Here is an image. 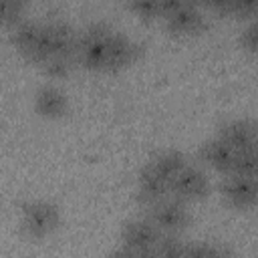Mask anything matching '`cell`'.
Segmentation results:
<instances>
[{"label": "cell", "instance_id": "6da1fadb", "mask_svg": "<svg viewBox=\"0 0 258 258\" xmlns=\"http://www.w3.org/2000/svg\"><path fill=\"white\" fill-rule=\"evenodd\" d=\"M77 42L79 36L73 32V28L62 20H48L42 24V32L30 54L26 56L32 62L42 64L50 56L58 54H73L77 56Z\"/></svg>", "mask_w": 258, "mask_h": 258}, {"label": "cell", "instance_id": "7a4b0ae2", "mask_svg": "<svg viewBox=\"0 0 258 258\" xmlns=\"http://www.w3.org/2000/svg\"><path fill=\"white\" fill-rule=\"evenodd\" d=\"M113 28L103 22L91 24L81 32L77 42V60L89 71H107V54H109V38Z\"/></svg>", "mask_w": 258, "mask_h": 258}, {"label": "cell", "instance_id": "3957f363", "mask_svg": "<svg viewBox=\"0 0 258 258\" xmlns=\"http://www.w3.org/2000/svg\"><path fill=\"white\" fill-rule=\"evenodd\" d=\"M58 224L60 212L48 200H28L20 206V228L32 240L48 238Z\"/></svg>", "mask_w": 258, "mask_h": 258}, {"label": "cell", "instance_id": "277c9868", "mask_svg": "<svg viewBox=\"0 0 258 258\" xmlns=\"http://www.w3.org/2000/svg\"><path fill=\"white\" fill-rule=\"evenodd\" d=\"M161 232L149 218H135L125 222L121 230V252L131 256L155 254Z\"/></svg>", "mask_w": 258, "mask_h": 258}, {"label": "cell", "instance_id": "5b68a950", "mask_svg": "<svg viewBox=\"0 0 258 258\" xmlns=\"http://www.w3.org/2000/svg\"><path fill=\"white\" fill-rule=\"evenodd\" d=\"M147 210H149L147 218L157 226V230L161 234H181L191 222L187 202H183L171 194L167 198L155 202Z\"/></svg>", "mask_w": 258, "mask_h": 258}, {"label": "cell", "instance_id": "8992f818", "mask_svg": "<svg viewBox=\"0 0 258 258\" xmlns=\"http://www.w3.org/2000/svg\"><path fill=\"white\" fill-rule=\"evenodd\" d=\"M210 191V179L204 169L191 165L189 161L173 175L169 181V194L183 200V202H198L204 200Z\"/></svg>", "mask_w": 258, "mask_h": 258}, {"label": "cell", "instance_id": "52a82bcc", "mask_svg": "<svg viewBox=\"0 0 258 258\" xmlns=\"http://www.w3.org/2000/svg\"><path fill=\"white\" fill-rule=\"evenodd\" d=\"M220 191L226 204L236 210H252L258 206V177L226 173Z\"/></svg>", "mask_w": 258, "mask_h": 258}, {"label": "cell", "instance_id": "ba28073f", "mask_svg": "<svg viewBox=\"0 0 258 258\" xmlns=\"http://www.w3.org/2000/svg\"><path fill=\"white\" fill-rule=\"evenodd\" d=\"M32 105L42 119H60L69 111V97L60 87L46 83L36 89Z\"/></svg>", "mask_w": 258, "mask_h": 258}, {"label": "cell", "instance_id": "9c48e42d", "mask_svg": "<svg viewBox=\"0 0 258 258\" xmlns=\"http://www.w3.org/2000/svg\"><path fill=\"white\" fill-rule=\"evenodd\" d=\"M167 196H169V181L145 163L141 167L139 175H137V187H135L137 202L141 206L149 208V206H153L155 202H159Z\"/></svg>", "mask_w": 258, "mask_h": 258}, {"label": "cell", "instance_id": "30bf717a", "mask_svg": "<svg viewBox=\"0 0 258 258\" xmlns=\"http://www.w3.org/2000/svg\"><path fill=\"white\" fill-rule=\"evenodd\" d=\"M218 135L236 151L258 145V125L248 119H232L224 123Z\"/></svg>", "mask_w": 258, "mask_h": 258}, {"label": "cell", "instance_id": "8fae6325", "mask_svg": "<svg viewBox=\"0 0 258 258\" xmlns=\"http://www.w3.org/2000/svg\"><path fill=\"white\" fill-rule=\"evenodd\" d=\"M234 157H236V149H232L220 135H216L214 139H208L200 147V159L204 161V165L224 175L232 171Z\"/></svg>", "mask_w": 258, "mask_h": 258}, {"label": "cell", "instance_id": "7c38bea8", "mask_svg": "<svg viewBox=\"0 0 258 258\" xmlns=\"http://www.w3.org/2000/svg\"><path fill=\"white\" fill-rule=\"evenodd\" d=\"M163 22H165V28L171 34H179V36H183V34H196V32H200L206 26V18L200 12L198 4L181 6L179 10L163 16Z\"/></svg>", "mask_w": 258, "mask_h": 258}, {"label": "cell", "instance_id": "4fadbf2b", "mask_svg": "<svg viewBox=\"0 0 258 258\" xmlns=\"http://www.w3.org/2000/svg\"><path fill=\"white\" fill-rule=\"evenodd\" d=\"M137 54V46L131 38H127L125 34L113 30L111 38H109V54H107V71H117L123 69L127 64L133 62Z\"/></svg>", "mask_w": 258, "mask_h": 258}, {"label": "cell", "instance_id": "5bb4252c", "mask_svg": "<svg viewBox=\"0 0 258 258\" xmlns=\"http://www.w3.org/2000/svg\"><path fill=\"white\" fill-rule=\"evenodd\" d=\"M42 24L44 22H36V20H20L18 24H14L10 28V40L12 44L16 46V50L24 56L30 54V50L34 48V44L38 42L40 38V32H42Z\"/></svg>", "mask_w": 258, "mask_h": 258}, {"label": "cell", "instance_id": "9a60e30c", "mask_svg": "<svg viewBox=\"0 0 258 258\" xmlns=\"http://www.w3.org/2000/svg\"><path fill=\"white\" fill-rule=\"evenodd\" d=\"M185 163H187V157H185L181 151H177V149H163V151L155 153V155L147 161V165L153 167V169H155L159 175H163L167 181H171L173 175H175Z\"/></svg>", "mask_w": 258, "mask_h": 258}, {"label": "cell", "instance_id": "2e32d148", "mask_svg": "<svg viewBox=\"0 0 258 258\" xmlns=\"http://www.w3.org/2000/svg\"><path fill=\"white\" fill-rule=\"evenodd\" d=\"M230 173H240V175H250V177H258V145L236 151L234 157V165Z\"/></svg>", "mask_w": 258, "mask_h": 258}, {"label": "cell", "instance_id": "e0dca14e", "mask_svg": "<svg viewBox=\"0 0 258 258\" xmlns=\"http://www.w3.org/2000/svg\"><path fill=\"white\" fill-rule=\"evenodd\" d=\"M75 60H77V56H73V54H58V56L46 58L40 67L48 79H64L71 73Z\"/></svg>", "mask_w": 258, "mask_h": 258}, {"label": "cell", "instance_id": "ac0fdd59", "mask_svg": "<svg viewBox=\"0 0 258 258\" xmlns=\"http://www.w3.org/2000/svg\"><path fill=\"white\" fill-rule=\"evenodd\" d=\"M155 256H185V242L179 238V234H161Z\"/></svg>", "mask_w": 258, "mask_h": 258}, {"label": "cell", "instance_id": "d6986e66", "mask_svg": "<svg viewBox=\"0 0 258 258\" xmlns=\"http://www.w3.org/2000/svg\"><path fill=\"white\" fill-rule=\"evenodd\" d=\"M129 10L139 16L141 20H155L161 18V4L159 0H127Z\"/></svg>", "mask_w": 258, "mask_h": 258}, {"label": "cell", "instance_id": "ffe728a7", "mask_svg": "<svg viewBox=\"0 0 258 258\" xmlns=\"http://www.w3.org/2000/svg\"><path fill=\"white\" fill-rule=\"evenodd\" d=\"M26 0H2V22L12 28L20 20H24Z\"/></svg>", "mask_w": 258, "mask_h": 258}, {"label": "cell", "instance_id": "44dd1931", "mask_svg": "<svg viewBox=\"0 0 258 258\" xmlns=\"http://www.w3.org/2000/svg\"><path fill=\"white\" fill-rule=\"evenodd\" d=\"M240 44L246 52L258 56V16L250 18V22L246 24V28L240 34Z\"/></svg>", "mask_w": 258, "mask_h": 258}, {"label": "cell", "instance_id": "7402d4cb", "mask_svg": "<svg viewBox=\"0 0 258 258\" xmlns=\"http://www.w3.org/2000/svg\"><path fill=\"white\" fill-rule=\"evenodd\" d=\"M232 14L238 18H256L258 16V0H234Z\"/></svg>", "mask_w": 258, "mask_h": 258}, {"label": "cell", "instance_id": "603a6c76", "mask_svg": "<svg viewBox=\"0 0 258 258\" xmlns=\"http://www.w3.org/2000/svg\"><path fill=\"white\" fill-rule=\"evenodd\" d=\"M228 250L218 248V246H210V244H204V242L185 244V256H222Z\"/></svg>", "mask_w": 258, "mask_h": 258}, {"label": "cell", "instance_id": "cb8c5ba5", "mask_svg": "<svg viewBox=\"0 0 258 258\" xmlns=\"http://www.w3.org/2000/svg\"><path fill=\"white\" fill-rule=\"evenodd\" d=\"M202 4L216 14H232L234 0H202Z\"/></svg>", "mask_w": 258, "mask_h": 258}, {"label": "cell", "instance_id": "d4e9b609", "mask_svg": "<svg viewBox=\"0 0 258 258\" xmlns=\"http://www.w3.org/2000/svg\"><path fill=\"white\" fill-rule=\"evenodd\" d=\"M159 4H161V18H163V16L179 10L181 6H187L189 2H185V0H159Z\"/></svg>", "mask_w": 258, "mask_h": 258}, {"label": "cell", "instance_id": "484cf974", "mask_svg": "<svg viewBox=\"0 0 258 258\" xmlns=\"http://www.w3.org/2000/svg\"><path fill=\"white\" fill-rule=\"evenodd\" d=\"M185 2H189V4H202V0H185Z\"/></svg>", "mask_w": 258, "mask_h": 258}]
</instances>
